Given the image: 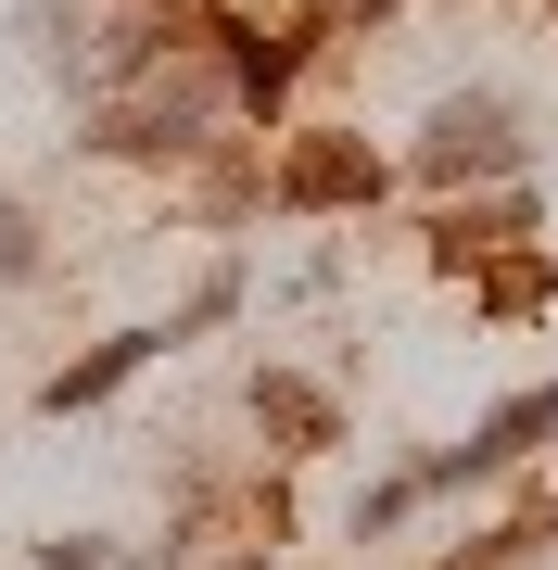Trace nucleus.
Masks as SVG:
<instances>
[{"mask_svg": "<svg viewBox=\"0 0 558 570\" xmlns=\"http://www.w3.org/2000/svg\"><path fill=\"white\" fill-rule=\"evenodd\" d=\"M546 431H558V381H546V393H508V406L482 419V431H470V444H457V456L407 469V482H419V494H457V482H496V469H520V456L546 444Z\"/></svg>", "mask_w": 558, "mask_h": 570, "instance_id": "f257e3e1", "label": "nucleus"}, {"mask_svg": "<svg viewBox=\"0 0 558 570\" xmlns=\"http://www.w3.org/2000/svg\"><path fill=\"white\" fill-rule=\"evenodd\" d=\"M520 140H508V115L496 102H444L432 115V153H419V178H508Z\"/></svg>", "mask_w": 558, "mask_h": 570, "instance_id": "f03ea898", "label": "nucleus"}, {"mask_svg": "<svg viewBox=\"0 0 558 570\" xmlns=\"http://www.w3.org/2000/svg\"><path fill=\"white\" fill-rule=\"evenodd\" d=\"M280 204H381L369 140H292L280 153Z\"/></svg>", "mask_w": 558, "mask_h": 570, "instance_id": "7ed1b4c3", "label": "nucleus"}, {"mask_svg": "<svg viewBox=\"0 0 558 570\" xmlns=\"http://www.w3.org/2000/svg\"><path fill=\"white\" fill-rule=\"evenodd\" d=\"M254 431H267L280 456H317V444H343V406L317 381H280V367H267V381H254Z\"/></svg>", "mask_w": 558, "mask_h": 570, "instance_id": "20e7f679", "label": "nucleus"}, {"mask_svg": "<svg viewBox=\"0 0 558 570\" xmlns=\"http://www.w3.org/2000/svg\"><path fill=\"white\" fill-rule=\"evenodd\" d=\"M140 355H166V330H115V343H89L77 367H51V381H39V406H51V419H63V406H102Z\"/></svg>", "mask_w": 558, "mask_h": 570, "instance_id": "39448f33", "label": "nucleus"}, {"mask_svg": "<svg viewBox=\"0 0 558 570\" xmlns=\"http://www.w3.org/2000/svg\"><path fill=\"white\" fill-rule=\"evenodd\" d=\"M546 292H558V266H546V254H508L496 279H482V305H496V317H533Z\"/></svg>", "mask_w": 558, "mask_h": 570, "instance_id": "423d86ee", "label": "nucleus"}, {"mask_svg": "<svg viewBox=\"0 0 558 570\" xmlns=\"http://www.w3.org/2000/svg\"><path fill=\"white\" fill-rule=\"evenodd\" d=\"M292 63H305L292 39H242V102H280V89H292Z\"/></svg>", "mask_w": 558, "mask_h": 570, "instance_id": "0eeeda50", "label": "nucleus"}, {"mask_svg": "<svg viewBox=\"0 0 558 570\" xmlns=\"http://www.w3.org/2000/svg\"><path fill=\"white\" fill-rule=\"evenodd\" d=\"M39 266V228H26V204H0V279H26Z\"/></svg>", "mask_w": 558, "mask_h": 570, "instance_id": "6e6552de", "label": "nucleus"}, {"mask_svg": "<svg viewBox=\"0 0 558 570\" xmlns=\"http://www.w3.org/2000/svg\"><path fill=\"white\" fill-rule=\"evenodd\" d=\"M39 570H127V558H115V546H102V532H77V546H51V558H39Z\"/></svg>", "mask_w": 558, "mask_h": 570, "instance_id": "1a4fd4ad", "label": "nucleus"}]
</instances>
